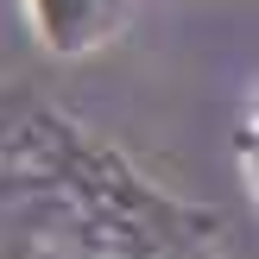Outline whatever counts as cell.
Returning <instances> with one entry per match:
<instances>
[{"label":"cell","instance_id":"obj_1","mask_svg":"<svg viewBox=\"0 0 259 259\" xmlns=\"http://www.w3.org/2000/svg\"><path fill=\"white\" fill-rule=\"evenodd\" d=\"M32 19L45 32V45L57 51H82L120 19V0H32Z\"/></svg>","mask_w":259,"mask_h":259}]
</instances>
